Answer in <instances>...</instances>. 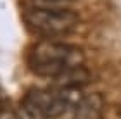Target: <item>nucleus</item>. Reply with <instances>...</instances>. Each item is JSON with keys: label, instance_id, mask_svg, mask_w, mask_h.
<instances>
[{"label": "nucleus", "instance_id": "1", "mask_svg": "<svg viewBox=\"0 0 121 119\" xmlns=\"http://www.w3.org/2000/svg\"><path fill=\"white\" fill-rule=\"evenodd\" d=\"M83 52L74 45L60 41H40L31 47L28 66L38 76L59 78L60 74L81 66Z\"/></svg>", "mask_w": 121, "mask_h": 119}, {"label": "nucleus", "instance_id": "2", "mask_svg": "<svg viewBox=\"0 0 121 119\" xmlns=\"http://www.w3.org/2000/svg\"><path fill=\"white\" fill-rule=\"evenodd\" d=\"M24 21L31 29L45 36H60L71 33L78 24V14L71 9L31 7L24 12Z\"/></svg>", "mask_w": 121, "mask_h": 119}, {"label": "nucleus", "instance_id": "3", "mask_svg": "<svg viewBox=\"0 0 121 119\" xmlns=\"http://www.w3.org/2000/svg\"><path fill=\"white\" fill-rule=\"evenodd\" d=\"M28 102H31L38 111L42 112L47 119L59 117L69 109L66 100L57 90H42V88H33L24 97Z\"/></svg>", "mask_w": 121, "mask_h": 119}, {"label": "nucleus", "instance_id": "4", "mask_svg": "<svg viewBox=\"0 0 121 119\" xmlns=\"http://www.w3.org/2000/svg\"><path fill=\"white\" fill-rule=\"evenodd\" d=\"M104 111L102 95L88 93L83 95L80 104L74 107V119H100Z\"/></svg>", "mask_w": 121, "mask_h": 119}, {"label": "nucleus", "instance_id": "5", "mask_svg": "<svg viewBox=\"0 0 121 119\" xmlns=\"http://www.w3.org/2000/svg\"><path fill=\"white\" fill-rule=\"evenodd\" d=\"M16 112H17V119H47L31 102H28L26 98H23V102L19 104Z\"/></svg>", "mask_w": 121, "mask_h": 119}, {"label": "nucleus", "instance_id": "6", "mask_svg": "<svg viewBox=\"0 0 121 119\" xmlns=\"http://www.w3.org/2000/svg\"><path fill=\"white\" fill-rule=\"evenodd\" d=\"M43 2H68V0H43Z\"/></svg>", "mask_w": 121, "mask_h": 119}]
</instances>
